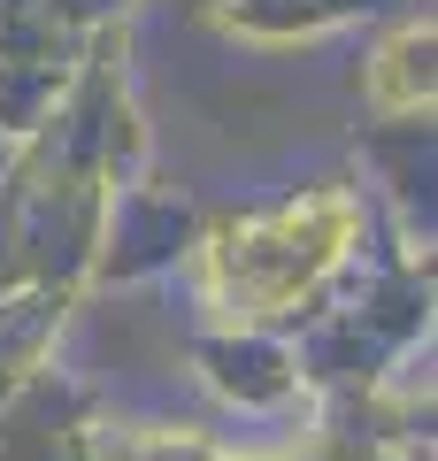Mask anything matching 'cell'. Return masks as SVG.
I'll return each instance as SVG.
<instances>
[{
    "label": "cell",
    "mask_w": 438,
    "mask_h": 461,
    "mask_svg": "<svg viewBox=\"0 0 438 461\" xmlns=\"http://www.w3.org/2000/svg\"><path fill=\"white\" fill-rule=\"evenodd\" d=\"M377 193L400 208V247L431 254V123H377L361 139Z\"/></svg>",
    "instance_id": "52a82bcc"
},
{
    "label": "cell",
    "mask_w": 438,
    "mask_h": 461,
    "mask_svg": "<svg viewBox=\"0 0 438 461\" xmlns=\"http://www.w3.org/2000/svg\"><path fill=\"white\" fill-rule=\"evenodd\" d=\"M370 239V200L354 185L324 177L308 193H285L269 208L215 215L193 239V285L215 323H254V330H292L324 300H339L346 269L361 262Z\"/></svg>",
    "instance_id": "6da1fadb"
},
{
    "label": "cell",
    "mask_w": 438,
    "mask_h": 461,
    "mask_svg": "<svg viewBox=\"0 0 438 461\" xmlns=\"http://www.w3.org/2000/svg\"><path fill=\"white\" fill-rule=\"evenodd\" d=\"M200 423H100V461H215Z\"/></svg>",
    "instance_id": "9c48e42d"
},
{
    "label": "cell",
    "mask_w": 438,
    "mask_h": 461,
    "mask_svg": "<svg viewBox=\"0 0 438 461\" xmlns=\"http://www.w3.org/2000/svg\"><path fill=\"white\" fill-rule=\"evenodd\" d=\"M193 239H200V208L178 185H162L154 169H139V177L108 185V200H100V239H93L85 285L162 277V269H178L185 254H193Z\"/></svg>",
    "instance_id": "7a4b0ae2"
},
{
    "label": "cell",
    "mask_w": 438,
    "mask_h": 461,
    "mask_svg": "<svg viewBox=\"0 0 438 461\" xmlns=\"http://www.w3.org/2000/svg\"><path fill=\"white\" fill-rule=\"evenodd\" d=\"M69 300H78L69 285H16V293H0V408L47 369L54 339L69 323Z\"/></svg>",
    "instance_id": "ba28073f"
},
{
    "label": "cell",
    "mask_w": 438,
    "mask_h": 461,
    "mask_svg": "<svg viewBox=\"0 0 438 461\" xmlns=\"http://www.w3.org/2000/svg\"><path fill=\"white\" fill-rule=\"evenodd\" d=\"M193 16L246 47H300L370 16V0H193Z\"/></svg>",
    "instance_id": "8992f818"
},
{
    "label": "cell",
    "mask_w": 438,
    "mask_h": 461,
    "mask_svg": "<svg viewBox=\"0 0 438 461\" xmlns=\"http://www.w3.org/2000/svg\"><path fill=\"white\" fill-rule=\"evenodd\" d=\"M215 461H254V454H215Z\"/></svg>",
    "instance_id": "30bf717a"
},
{
    "label": "cell",
    "mask_w": 438,
    "mask_h": 461,
    "mask_svg": "<svg viewBox=\"0 0 438 461\" xmlns=\"http://www.w3.org/2000/svg\"><path fill=\"white\" fill-rule=\"evenodd\" d=\"M0 461H100V393L39 369L0 408Z\"/></svg>",
    "instance_id": "3957f363"
},
{
    "label": "cell",
    "mask_w": 438,
    "mask_h": 461,
    "mask_svg": "<svg viewBox=\"0 0 438 461\" xmlns=\"http://www.w3.org/2000/svg\"><path fill=\"white\" fill-rule=\"evenodd\" d=\"M208 393H224L231 408H285L300 384V362H292V339L285 330H254V323H215L208 339L193 346Z\"/></svg>",
    "instance_id": "277c9868"
},
{
    "label": "cell",
    "mask_w": 438,
    "mask_h": 461,
    "mask_svg": "<svg viewBox=\"0 0 438 461\" xmlns=\"http://www.w3.org/2000/svg\"><path fill=\"white\" fill-rule=\"evenodd\" d=\"M361 100L377 123H431V8L377 32L361 62Z\"/></svg>",
    "instance_id": "5b68a950"
}]
</instances>
